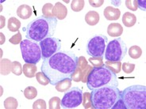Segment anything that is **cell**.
<instances>
[{
    "mask_svg": "<svg viewBox=\"0 0 146 109\" xmlns=\"http://www.w3.org/2000/svg\"><path fill=\"white\" fill-rule=\"evenodd\" d=\"M78 65V57L71 51H58L52 56L43 60L41 71L49 81L56 85L60 81L71 78Z\"/></svg>",
    "mask_w": 146,
    "mask_h": 109,
    "instance_id": "obj_1",
    "label": "cell"
},
{
    "mask_svg": "<svg viewBox=\"0 0 146 109\" xmlns=\"http://www.w3.org/2000/svg\"><path fill=\"white\" fill-rule=\"evenodd\" d=\"M9 41H10V43H11L12 44H21V42L22 41L21 33H20V32H18V33H16L15 35L12 36V37L10 38Z\"/></svg>",
    "mask_w": 146,
    "mask_h": 109,
    "instance_id": "obj_35",
    "label": "cell"
},
{
    "mask_svg": "<svg viewBox=\"0 0 146 109\" xmlns=\"http://www.w3.org/2000/svg\"><path fill=\"white\" fill-rule=\"evenodd\" d=\"M112 108H125V106L124 103H123V101L121 100V99H120L117 100V102H116V104H114V105L112 107ZM126 109V108H125Z\"/></svg>",
    "mask_w": 146,
    "mask_h": 109,
    "instance_id": "obj_40",
    "label": "cell"
},
{
    "mask_svg": "<svg viewBox=\"0 0 146 109\" xmlns=\"http://www.w3.org/2000/svg\"><path fill=\"white\" fill-rule=\"evenodd\" d=\"M127 53L126 44L121 38L110 41L105 51V59L109 62H121Z\"/></svg>",
    "mask_w": 146,
    "mask_h": 109,
    "instance_id": "obj_6",
    "label": "cell"
},
{
    "mask_svg": "<svg viewBox=\"0 0 146 109\" xmlns=\"http://www.w3.org/2000/svg\"><path fill=\"white\" fill-rule=\"evenodd\" d=\"M18 105V101L14 97H8L4 100V108L6 109H16Z\"/></svg>",
    "mask_w": 146,
    "mask_h": 109,
    "instance_id": "obj_25",
    "label": "cell"
},
{
    "mask_svg": "<svg viewBox=\"0 0 146 109\" xmlns=\"http://www.w3.org/2000/svg\"><path fill=\"white\" fill-rule=\"evenodd\" d=\"M83 105L84 108H93L91 100V93H84L83 94Z\"/></svg>",
    "mask_w": 146,
    "mask_h": 109,
    "instance_id": "obj_28",
    "label": "cell"
},
{
    "mask_svg": "<svg viewBox=\"0 0 146 109\" xmlns=\"http://www.w3.org/2000/svg\"><path fill=\"white\" fill-rule=\"evenodd\" d=\"M122 22L126 27H132L137 22V17L130 12H125L122 16Z\"/></svg>",
    "mask_w": 146,
    "mask_h": 109,
    "instance_id": "obj_17",
    "label": "cell"
},
{
    "mask_svg": "<svg viewBox=\"0 0 146 109\" xmlns=\"http://www.w3.org/2000/svg\"><path fill=\"white\" fill-rule=\"evenodd\" d=\"M83 102V92L80 88L73 87L64 95L61 107L64 108H75Z\"/></svg>",
    "mask_w": 146,
    "mask_h": 109,
    "instance_id": "obj_10",
    "label": "cell"
},
{
    "mask_svg": "<svg viewBox=\"0 0 146 109\" xmlns=\"http://www.w3.org/2000/svg\"><path fill=\"white\" fill-rule=\"evenodd\" d=\"M0 17H1V26H0V28L3 29L4 26H5V21H6V19H5L4 16H0Z\"/></svg>",
    "mask_w": 146,
    "mask_h": 109,
    "instance_id": "obj_42",
    "label": "cell"
},
{
    "mask_svg": "<svg viewBox=\"0 0 146 109\" xmlns=\"http://www.w3.org/2000/svg\"><path fill=\"white\" fill-rule=\"evenodd\" d=\"M125 6L130 11H137V9H138L137 0H126L125 1Z\"/></svg>",
    "mask_w": 146,
    "mask_h": 109,
    "instance_id": "obj_34",
    "label": "cell"
},
{
    "mask_svg": "<svg viewBox=\"0 0 146 109\" xmlns=\"http://www.w3.org/2000/svg\"><path fill=\"white\" fill-rule=\"evenodd\" d=\"M87 85L90 90L106 86L117 87V75L105 65L100 67H93L88 77Z\"/></svg>",
    "mask_w": 146,
    "mask_h": 109,
    "instance_id": "obj_4",
    "label": "cell"
},
{
    "mask_svg": "<svg viewBox=\"0 0 146 109\" xmlns=\"http://www.w3.org/2000/svg\"><path fill=\"white\" fill-rule=\"evenodd\" d=\"M93 69V66H91L88 65L87 66V68L83 70V78H82V82H84V83H87V81H88V77L89 75V74L91 73V70Z\"/></svg>",
    "mask_w": 146,
    "mask_h": 109,
    "instance_id": "obj_38",
    "label": "cell"
},
{
    "mask_svg": "<svg viewBox=\"0 0 146 109\" xmlns=\"http://www.w3.org/2000/svg\"><path fill=\"white\" fill-rule=\"evenodd\" d=\"M53 7L54 6L52 3L44 4V6H43V7H42V14H43V16L45 17V18H54L53 14H52V9H53Z\"/></svg>",
    "mask_w": 146,
    "mask_h": 109,
    "instance_id": "obj_24",
    "label": "cell"
},
{
    "mask_svg": "<svg viewBox=\"0 0 146 109\" xmlns=\"http://www.w3.org/2000/svg\"><path fill=\"white\" fill-rule=\"evenodd\" d=\"M60 103L61 100L60 99L57 97H54L49 100L48 101V108L50 109H60Z\"/></svg>",
    "mask_w": 146,
    "mask_h": 109,
    "instance_id": "obj_30",
    "label": "cell"
},
{
    "mask_svg": "<svg viewBox=\"0 0 146 109\" xmlns=\"http://www.w3.org/2000/svg\"><path fill=\"white\" fill-rule=\"evenodd\" d=\"M36 70L37 68H36V64L26 63L23 65V74H25V76L29 78L36 76Z\"/></svg>",
    "mask_w": 146,
    "mask_h": 109,
    "instance_id": "obj_16",
    "label": "cell"
},
{
    "mask_svg": "<svg viewBox=\"0 0 146 109\" xmlns=\"http://www.w3.org/2000/svg\"><path fill=\"white\" fill-rule=\"evenodd\" d=\"M0 36H1V40H0V44H3L5 43V40H6V38H5V36L3 35V33H0Z\"/></svg>",
    "mask_w": 146,
    "mask_h": 109,
    "instance_id": "obj_43",
    "label": "cell"
},
{
    "mask_svg": "<svg viewBox=\"0 0 146 109\" xmlns=\"http://www.w3.org/2000/svg\"><path fill=\"white\" fill-rule=\"evenodd\" d=\"M121 68L125 74H131L134 69H135V64L129 63V62H124L121 65Z\"/></svg>",
    "mask_w": 146,
    "mask_h": 109,
    "instance_id": "obj_33",
    "label": "cell"
},
{
    "mask_svg": "<svg viewBox=\"0 0 146 109\" xmlns=\"http://www.w3.org/2000/svg\"><path fill=\"white\" fill-rule=\"evenodd\" d=\"M56 26V18L39 17L28 24L26 27V38L35 42H40L54 35Z\"/></svg>",
    "mask_w": 146,
    "mask_h": 109,
    "instance_id": "obj_2",
    "label": "cell"
},
{
    "mask_svg": "<svg viewBox=\"0 0 146 109\" xmlns=\"http://www.w3.org/2000/svg\"><path fill=\"white\" fill-rule=\"evenodd\" d=\"M52 14L53 17L57 20H64L68 14V9L65 6L61 3H56L55 4L52 9Z\"/></svg>",
    "mask_w": 146,
    "mask_h": 109,
    "instance_id": "obj_11",
    "label": "cell"
},
{
    "mask_svg": "<svg viewBox=\"0 0 146 109\" xmlns=\"http://www.w3.org/2000/svg\"><path fill=\"white\" fill-rule=\"evenodd\" d=\"M88 66V62L87 61V59L85 58V57L84 56H80V58H78V65L77 66L79 68H80L82 70H84L87 68V66Z\"/></svg>",
    "mask_w": 146,
    "mask_h": 109,
    "instance_id": "obj_37",
    "label": "cell"
},
{
    "mask_svg": "<svg viewBox=\"0 0 146 109\" xmlns=\"http://www.w3.org/2000/svg\"><path fill=\"white\" fill-rule=\"evenodd\" d=\"M121 92L115 86H106L93 89L91 93V100L93 108H112L120 99Z\"/></svg>",
    "mask_w": 146,
    "mask_h": 109,
    "instance_id": "obj_3",
    "label": "cell"
},
{
    "mask_svg": "<svg viewBox=\"0 0 146 109\" xmlns=\"http://www.w3.org/2000/svg\"><path fill=\"white\" fill-rule=\"evenodd\" d=\"M89 3L93 7H100L103 5L104 1L103 0H90Z\"/></svg>",
    "mask_w": 146,
    "mask_h": 109,
    "instance_id": "obj_39",
    "label": "cell"
},
{
    "mask_svg": "<svg viewBox=\"0 0 146 109\" xmlns=\"http://www.w3.org/2000/svg\"><path fill=\"white\" fill-rule=\"evenodd\" d=\"M104 65L110 69L111 71H113L114 74H119L121 69V62H109L106 61Z\"/></svg>",
    "mask_w": 146,
    "mask_h": 109,
    "instance_id": "obj_22",
    "label": "cell"
},
{
    "mask_svg": "<svg viewBox=\"0 0 146 109\" xmlns=\"http://www.w3.org/2000/svg\"><path fill=\"white\" fill-rule=\"evenodd\" d=\"M107 37L104 35H96L89 40L87 45V53L92 57H103L107 45Z\"/></svg>",
    "mask_w": 146,
    "mask_h": 109,
    "instance_id": "obj_8",
    "label": "cell"
},
{
    "mask_svg": "<svg viewBox=\"0 0 146 109\" xmlns=\"http://www.w3.org/2000/svg\"><path fill=\"white\" fill-rule=\"evenodd\" d=\"M82 78H83V70L77 66L76 70L74 71V73L71 76V79L76 82H79V81H82Z\"/></svg>",
    "mask_w": 146,
    "mask_h": 109,
    "instance_id": "obj_31",
    "label": "cell"
},
{
    "mask_svg": "<svg viewBox=\"0 0 146 109\" xmlns=\"http://www.w3.org/2000/svg\"><path fill=\"white\" fill-rule=\"evenodd\" d=\"M56 89L60 93H64L67 90H68L72 86V79L67 78L65 80H63L57 83L56 85Z\"/></svg>",
    "mask_w": 146,
    "mask_h": 109,
    "instance_id": "obj_19",
    "label": "cell"
},
{
    "mask_svg": "<svg viewBox=\"0 0 146 109\" xmlns=\"http://www.w3.org/2000/svg\"><path fill=\"white\" fill-rule=\"evenodd\" d=\"M88 61L92 64L93 67H100L104 66L103 57H91L88 59Z\"/></svg>",
    "mask_w": 146,
    "mask_h": 109,
    "instance_id": "obj_32",
    "label": "cell"
},
{
    "mask_svg": "<svg viewBox=\"0 0 146 109\" xmlns=\"http://www.w3.org/2000/svg\"><path fill=\"white\" fill-rule=\"evenodd\" d=\"M100 16L96 11H89L85 15V22L89 26H94L97 25L99 22Z\"/></svg>",
    "mask_w": 146,
    "mask_h": 109,
    "instance_id": "obj_15",
    "label": "cell"
},
{
    "mask_svg": "<svg viewBox=\"0 0 146 109\" xmlns=\"http://www.w3.org/2000/svg\"><path fill=\"white\" fill-rule=\"evenodd\" d=\"M85 2L84 0H73L71 4V8L75 12H80L84 7Z\"/></svg>",
    "mask_w": 146,
    "mask_h": 109,
    "instance_id": "obj_26",
    "label": "cell"
},
{
    "mask_svg": "<svg viewBox=\"0 0 146 109\" xmlns=\"http://www.w3.org/2000/svg\"><path fill=\"white\" fill-rule=\"evenodd\" d=\"M137 7L140 8L141 10L142 11H145L146 10V1H140V0H137Z\"/></svg>",
    "mask_w": 146,
    "mask_h": 109,
    "instance_id": "obj_41",
    "label": "cell"
},
{
    "mask_svg": "<svg viewBox=\"0 0 146 109\" xmlns=\"http://www.w3.org/2000/svg\"><path fill=\"white\" fill-rule=\"evenodd\" d=\"M23 71V66H22V64L18 61L12 62V68H11V72L14 74L19 76L22 74Z\"/></svg>",
    "mask_w": 146,
    "mask_h": 109,
    "instance_id": "obj_27",
    "label": "cell"
},
{
    "mask_svg": "<svg viewBox=\"0 0 146 109\" xmlns=\"http://www.w3.org/2000/svg\"><path fill=\"white\" fill-rule=\"evenodd\" d=\"M46 108H47L46 107V103L42 99H39V100H36L33 104V109H45Z\"/></svg>",
    "mask_w": 146,
    "mask_h": 109,
    "instance_id": "obj_36",
    "label": "cell"
},
{
    "mask_svg": "<svg viewBox=\"0 0 146 109\" xmlns=\"http://www.w3.org/2000/svg\"><path fill=\"white\" fill-rule=\"evenodd\" d=\"M103 14L108 21H116L120 18L121 11L118 8L107 7L103 11Z\"/></svg>",
    "mask_w": 146,
    "mask_h": 109,
    "instance_id": "obj_12",
    "label": "cell"
},
{
    "mask_svg": "<svg viewBox=\"0 0 146 109\" xmlns=\"http://www.w3.org/2000/svg\"><path fill=\"white\" fill-rule=\"evenodd\" d=\"M32 14H33L32 8L29 5H26V4L19 6L17 10V15L22 19H28L31 17Z\"/></svg>",
    "mask_w": 146,
    "mask_h": 109,
    "instance_id": "obj_14",
    "label": "cell"
},
{
    "mask_svg": "<svg viewBox=\"0 0 146 109\" xmlns=\"http://www.w3.org/2000/svg\"><path fill=\"white\" fill-rule=\"evenodd\" d=\"M22 58L26 63L36 64L41 59V50L40 45L35 41L26 40H22L20 44Z\"/></svg>",
    "mask_w": 146,
    "mask_h": 109,
    "instance_id": "obj_7",
    "label": "cell"
},
{
    "mask_svg": "<svg viewBox=\"0 0 146 109\" xmlns=\"http://www.w3.org/2000/svg\"><path fill=\"white\" fill-rule=\"evenodd\" d=\"M121 99L126 109H145L146 87L137 85L129 86L121 93Z\"/></svg>",
    "mask_w": 146,
    "mask_h": 109,
    "instance_id": "obj_5",
    "label": "cell"
},
{
    "mask_svg": "<svg viewBox=\"0 0 146 109\" xmlns=\"http://www.w3.org/2000/svg\"><path fill=\"white\" fill-rule=\"evenodd\" d=\"M141 54H142V50L139 46L133 45L129 49V57H131L133 59L139 58L141 56Z\"/></svg>",
    "mask_w": 146,
    "mask_h": 109,
    "instance_id": "obj_21",
    "label": "cell"
},
{
    "mask_svg": "<svg viewBox=\"0 0 146 109\" xmlns=\"http://www.w3.org/2000/svg\"><path fill=\"white\" fill-rule=\"evenodd\" d=\"M8 29L11 32H18V30L21 27V22L15 17L9 18L7 24Z\"/></svg>",
    "mask_w": 146,
    "mask_h": 109,
    "instance_id": "obj_20",
    "label": "cell"
},
{
    "mask_svg": "<svg viewBox=\"0 0 146 109\" xmlns=\"http://www.w3.org/2000/svg\"><path fill=\"white\" fill-rule=\"evenodd\" d=\"M36 81H38V83L41 85L45 86V85H47L48 84H49V81L48 79V77L45 76V74L42 71L36 73Z\"/></svg>",
    "mask_w": 146,
    "mask_h": 109,
    "instance_id": "obj_29",
    "label": "cell"
},
{
    "mask_svg": "<svg viewBox=\"0 0 146 109\" xmlns=\"http://www.w3.org/2000/svg\"><path fill=\"white\" fill-rule=\"evenodd\" d=\"M24 96L26 99L29 100H33L35 99L36 96H37V90L35 87L33 86H29L25 89L24 90Z\"/></svg>",
    "mask_w": 146,
    "mask_h": 109,
    "instance_id": "obj_23",
    "label": "cell"
},
{
    "mask_svg": "<svg viewBox=\"0 0 146 109\" xmlns=\"http://www.w3.org/2000/svg\"><path fill=\"white\" fill-rule=\"evenodd\" d=\"M41 50V58L44 60L52 56L60 51L61 48V41L56 37H48L39 42Z\"/></svg>",
    "mask_w": 146,
    "mask_h": 109,
    "instance_id": "obj_9",
    "label": "cell"
},
{
    "mask_svg": "<svg viewBox=\"0 0 146 109\" xmlns=\"http://www.w3.org/2000/svg\"><path fill=\"white\" fill-rule=\"evenodd\" d=\"M123 33V27L119 23H111L107 27V33L112 37H118Z\"/></svg>",
    "mask_w": 146,
    "mask_h": 109,
    "instance_id": "obj_13",
    "label": "cell"
},
{
    "mask_svg": "<svg viewBox=\"0 0 146 109\" xmlns=\"http://www.w3.org/2000/svg\"><path fill=\"white\" fill-rule=\"evenodd\" d=\"M12 62L7 58H3L0 62V70L2 75H8L11 72Z\"/></svg>",
    "mask_w": 146,
    "mask_h": 109,
    "instance_id": "obj_18",
    "label": "cell"
}]
</instances>
